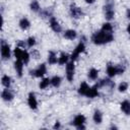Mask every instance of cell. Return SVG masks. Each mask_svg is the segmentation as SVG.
Here are the masks:
<instances>
[{
    "label": "cell",
    "instance_id": "1",
    "mask_svg": "<svg viewBox=\"0 0 130 130\" xmlns=\"http://www.w3.org/2000/svg\"><path fill=\"white\" fill-rule=\"evenodd\" d=\"M114 40V36L111 32H106L104 30L95 31L91 36V42L94 45H105L108 43H111Z\"/></svg>",
    "mask_w": 130,
    "mask_h": 130
},
{
    "label": "cell",
    "instance_id": "2",
    "mask_svg": "<svg viewBox=\"0 0 130 130\" xmlns=\"http://www.w3.org/2000/svg\"><path fill=\"white\" fill-rule=\"evenodd\" d=\"M114 1L113 0H107L104 5V11H105V17L107 20H112L115 16V10H114Z\"/></svg>",
    "mask_w": 130,
    "mask_h": 130
},
{
    "label": "cell",
    "instance_id": "3",
    "mask_svg": "<svg viewBox=\"0 0 130 130\" xmlns=\"http://www.w3.org/2000/svg\"><path fill=\"white\" fill-rule=\"evenodd\" d=\"M74 73H75V64L74 61H70L66 64V78L68 81H73L74 78Z\"/></svg>",
    "mask_w": 130,
    "mask_h": 130
},
{
    "label": "cell",
    "instance_id": "4",
    "mask_svg": "<svg viewBox=\"0 0 130 130\" xmlns=\"http://www.w3.org/2000/svg\"><path fill=\"white\" fill-rule=\"evenodd\" d=\"M0 48H1V57H2V59L3 60L9 59L10 56H11V50H10L9 45L4 40L1 41V47Z\"/></svg>",
    "mask_w": 130,
    "mask_h": 130
},
{
    "label": "cell",
    "instance_id": "5",
    "mask_svg": "<svg viewBox=\"0 0 130 130\" xmlns=\"http://www.w3.org/2000/svg\"><path fill=\"white\" fill-rule=\"evenodd\" d=\"M84 51H85V45H84L83 42H80V43L75 47V49L73 50V52L71 53V55H70L71 60H72V61H75V60L78 58V56H79L81 53H83Z\"/></svg>",
    "mask_w": 130,
    "mask_h": 130
},
{
    "label": "cell",
    "instance_id": "6",
    "mask_svg": "<svg viewBox=\"0 0 130 130\" xmlns=\"http://www.w3.org/2000/svg\"><path fill=\"white\" fill-rule=\"evenodd\" d=\"M69 11H70L71 17H73V18H75V19H78V18H80V17L83 16V11L81 10V8L78 7L77 5H75L74 3H72V4L70 5Z\"/></svg>",
    "mask_w": 130,
    "mask_h": 130
},
{
    "label": "cell",
    "instance_id": "7",
    "mask_svg": "<svg viewBox=\"0 0 130 130\" xmlns=\"http://www.w3.org/2000/svg\"><path fill=\"white\" fill-rule=\"evenodd\" d=\"M47 72V67H46V64L45 63H42L40 64V66L37 68V69H34V70H30L29 71V74L31 76H35V77H43Z\"/></svg>",
    "mask_w": 130,
    "mask_h": 130
},
{
    "label": "cell",
    "instance_id": "8",
    "mask_svg": "<svg viewBox=\"0 0 130 130\" xmlns=\"http://www.w3.org/2000/svg\"><path fill=\"white\" fill-rule=\"evenodd\" d=\"M27 105L31 110H37L38 108V101L36 98V94L34 92H29L27 96Z\"/></svg>",
    "mask_w": 130,
    "mask_h": 130
},
{
    "label": "cell",
    "instance_id": "9",
    "mask_svg": "<svg viewBox=\"0 0 130 130\" xmlns=\"http://www.w3.org/2000/svg\"><path fill=\"white\" fill-rule=\"evenodd\" d=\"M23 65H24V63L22 62L21 59H16L15 62H14V69H15L18 77H21L22 76V73H23Z\"/></svg>",
    "mask_w": 130,
    "mask_h": 130
},
{
    "label": "cell",
    "instance_id": "10",
    "mask_svg": "<svg viewBox=\"0 0 130 130\" xmlns=\"http://www.w3.org/2000/svg\"><path fill=\"white\" fill-rule=\"evenodd\" d=\"M50 26H51L52 30L55 31V32H60L62 30V27H61L60 23L58 22V20L54 16L50 17Z\"/></svg>",
    "mask_w": 130,
    "mask_h": 130
},
{
    "label": "cell",
    "instance_id": "11",
    "mask_svg": "<svg viewBox=\"0 0 130 130\" xmlns=\"http://www.w3.org/2000/svg\"><path fill=\"white\" fill-rule=\"evenodd\" d=\"M99 83H96L95 85H93L92 87H89L88 91L86 92L85 96L86 98H89V99H93V98H96L99 96V91H98V88H99Z\"/></svg>",
    "mask_w": 130,
    "mask_h": 130
},
{
    "label": "cell",
    "instance_id": "12",
    "mask_svg": "<svg viewBox=\"0 0 130 130\" xmlns=\"http://www.w3.org/2000/svg\"><path fill=\"white\" fill-rule=\"evenodd\" d=\"M1 98H2V100L5 101V102H11V101L13 100L14 95H13V93H12L8 88L5 87V89H3L2 92H1Z\"/></svg>",
    "mask_w": 130,
    "mask_h": 130
},
{
    "label": "cell",
    "instance_id": "13",
    "mask_svg": "<svg viewBox=\"0 0 130 130\" xmlns=\"http://www.w3.org/2000/svg\"><path fill=\"white\" fill-rule=\"evenodd\" d=\"M85 120H86L85 116H83V115H81V114H78V115H76V116L74 117V119H73V121H72L71 124H72L73 126L77 127V126H79V125L84 124V123H85Z\"/></svg>",
    "mask_w": 130,
    "mask_h": 130
},
{
    "label": "cell",
    "instance_id": "14",
    "mask_svg": "<svg viewBox=\"0 0 130 130\" xmlns=\"http://www.w3.org/2000/svg\"><path fill=\"white\" fill-rule=\"evenodd\" d=\"M120 108H121L122 112H123L125 115H127V116L130 115V102H129V101H127V100L123 101V102L120 104Z\"/></svg>",
    "mask_w": 130,
    "mask_h": 130
},
{
    "label": "cell",
    "instance_id": "15",
    "mask_svg": "<svg viewBox=\"0 0 130 130\" xmlns=\"http://www.w3.org/2000/svg\"><path fill=\"white\" fill-rule=\"evenodd\" d=\"M18 25H19V27H20L22 30H26V29H28V28L30 27V21H29L26 17H22V18L19 20Z\"/></svg>",
    "mask_w": 130,
    "mask_h": 130
},
{
    "label": "cell",
    "instance_id": "16",
    "mask_svg": "<svg viewBox=\"0 0 130 130\" xmlns=\"http://www.w3.org/2000/svg\"><path fill=\"white\" fill-rule=\"evenodd\" d=\"M63 36H64L65 39L72 41V40H74V39L77 37V32H76L74 29H67V30L64 31V35H63Z\"/></svg>",
    "mask_w": 130,
    "mask_h": 130
},
{
    "label": "cell",
    "instance_id": "17",
    "mask_svg": "<svg viewBox=\"0 0 130 130\" xmlns=\"http://www.w3.org/2000/svg\"><path fill=\"white\" fill-rule=\"evenodd\" d=\"M88 89H89V85H88L85 81H83V82L80 83V85H79V87H78V93H79L80 95H85L86 92L88 91Z\"/></svg>",
    "mask_w": 130,
    "mask_h": 130
},
{
    "label": "cell",
    "instance_id": "18",
    "mask_svg": "<svg viewBox=\"0 0 130 130\" xmlns=\"http://www.w3.org/2000/svg\"><path fill=\"white\" fill-rule=\"evenodd\" d=\"M92 120L95 124H101L103 121V114L100 110H95L93 115H92Z\"/></svg>",
    "mask_w": 130,
    "mask_h": 130
},
{
    "label": "cell",
    "instance_id": "19",
    "mask_svg": "<svg viewBox=\"0 0 130 130\" xmlns=\"http://www.w3.org/2000/svg\"><path fill=\"white\" fill-rule=\"evenodd\" d=\"M99 86H109L110 88H113L115 87V83L109 78H104L99 82Z\"/></svg>",
    "mask_w": 130,
    "mask_h": 130
},
{
    "label": "cell",
    "instance_id": "20",
    "mask_svg": "<svg viewBox=\"0 0 130 130\" xmlns=\"http://www.w3.org/2000/svg\"><path fill=\"white\" fill-rule=\"evenodd\" d=\"M69 58H70V57H69L66 53L62 52V53L60 54V57L58 58V64H59V65H65V64H67L68 61H69Z\"/></svg>",
    "mask_w": 130,
    "mask_h": 130
},
{
    "label": "cell",
    "instance_id": "21",
    "mask_svg": "<svg viewBox=\"0 0 130 130\" xmlns=\"http://www.w3.org/2000/svg\"><path fill=\"white\" fill-rule=\"evenodd\" d=\"M48 63L51 64V65H54V64L58 63V58H57L55 52H53V51L49 52V54H48Z\"/></svg>",
    "mask_w": 130,
    "mask_h": 130
},
{
    "label": "cell",
    "instance_id": "22",
    "mask_svg": "<svg viewBox=\"0 0 130 130\" xmlns=\"http://www.w3.org/2000/svg\"><path fill=\"white\" fill-rule=\"evenodd\" d=\"M106 72H107V74H108V76H109L110 78H111V77H114L115 75H117L116 66L109 64V65L107 66V70H106Z\"/></svg>",
    "mask_w": 130,
    "mask_h": 130
},
{
    "label": "cell",
    "instance_id": "23",
    "mask_svg": "<svg viewBox=\"0 0 130 130\" xmlns=\"http://www.w3.org/2000/svg\"><path fill=\"white\" fill-rule=\"evenodd\" d=\"M1 83H2V85H3L4 87L9 88L10 85H11V77L8 76V75H6V74L3 75L2 78H1Z\"/></svg>",
    "mask_w": 130,
    "mask_h": 130
},
{
    "label": "cell",
    "instance_id": "24",
    "mask_svg": "<svg viewBox=\"0 0 130 130\" xmlns=\"http://www.w3.org/2000/svg\"><path fill=\"white\" fill-rule=\"evenodd\" d=\"M61 82H62V78L58 75H55L51 78V85L54 87H59L61 85Z\"/></svg>",
    "mask_w": 130,
    "mask_h": 130
},
{
    "label": "cell",
    "instance_id": "25",
    "mask_svg": "<svg viewBox=\"0 0 130 130\" xmlns=\"http://www.w3.org/2000/svg\"><path fill=\"white\" fill-rule=\"evenodd\" d=\"M87 76H88V78L91 79V80H95V79H98V76H99V70L95 69V68H90L89 71H88V73H87Z\"/></svg>",
    "mask_w": 130,
    "mask_h": 130
},
{
    "label": "cell",
    "instance_id": "26",
    "mask_svg": "<svg viewBox=\"0 0 130 130\" xmlns=\"http://www.w3.org/2000/svg\"><path fill=\"white\" fill-rule=\"evenodd\" d=\"M51 84V78H48V77H45L41 80V82L39 83V87L41 89H46L49 85Z\"/></svg>",
    "mask_w": 130,
    "mask_h": 130
},
{
    "label": "cell",
    "instance_id": "27",
    "mask_svg": "<svg viewBox=\"0 0 130 130\" xmlns=\"http://www.w3.org/2000/svg\"><path fill=\"white\" fill-rule=\"evenodd\" d=\"M29 8H30V10H31V11H34V12H39V11H40V9H41L39 2H38V1H36V0H34V1H31V2H30V4H29Z\"/></svg>",
    "mask_w": 130,
    "mask_h": 130
},
{
    "label": "cell",
    "instance_id": "28",
    "mask_svg": "<svg viewBox=\"0 0 130 130\" xmlns=\"http://www.w3.org/2000/svg\"><path fill=\"white\" fill-rule=\"evenodd\" d=\"M102 30H104V31H106V32H111V34H113V26H112V24L110 23V22H105L103 25H102V28H101Z\"/></svg>",
    "mask_w": 130,
    "mask_h": 130
},
{
    "label": "cell",
    "instance_id": "29",
    "mask_svg": "<svg viewBox=\"0 0 130 130\" xmlns=\"http://www.w3.org/2000/svg\"><path fill=\"white\" fill-rule=\"evenodd\" d=\"M22 53H23V51L21 50V48H19V47L16 46L15 49H14V51H13V55H14L15 59H21Z\"/></svg>",
    "mask_w": 130,
    "mask_h": 130
},
{
    "label": "cell",
    "instance_id": "30",
    "mask_svg": "<svg viewBox=\"0 0 130 130\" xmlns=\"http://www.w3.org/2000/svg\"><path fill=\"white\" fill-rule=\"evenodd\" d=\"M29 59H30V54L27 52V51H23V53H22V57H21V60H22V62L24 63V65H26V64H28V62H29Z\"/></svg>",
    "mask_w": 130,
    "mask_h": 130
},
{
    "label": "cell",
    "instance_id": "31",
    "mask_svg": "<svg viewBox=\"0 0 130 130\" xmlns=\"http://www.w3.org/2000/svg\"><path fill=\"white\" fill-rule=\"evenodd\" d=\"M127 89H128V83L125 82V81H122V82L118 85V90H119L120 92H125Z\"/></svg>",
    "mask_w": 130,
    "mask_h": 130
},
{
    "label": "cell",
    "instance_id": "32",
    "mask_svg": "<svg viewBox=\"0 0 130 130\" xmlns=\"http://www.w3.org/2000/svg\"><path fill=\"white\" fill-rule=\"evenodd\" d=\"M26 44H27V47L28 48H32L36 45V39H35V37H29L26 40Z\"/></svg>",
    "mask_w": 130,
    "mask_h": 130
},
{
    "label": "cell",
    "instance_id": "33",
    "mask_svg": "<svg viewBox=\"0 0 130 130\" xmlns=\"http://www.w3.org/2000/svg\"><path fill=\"white\" fill-rule=\"evenodd\" d=\"M40 14L42 15V17H48V16H49V17H52V16H51V12L49 11L48 8H47V9H44L43 11H41Z\"/></svg>",
    "mask_w": 130,
    "mask_h": 130
},
{
    "label": "cell",
    "instance_id": "34",
    "mask_svg": "<svg viewBox=\"0 0 130 130\" xmlns=\"http://www.w3.org/2000/svg\"><path fill=\"white\" fill-rule=\"evenodd\" d=\"M116 70H117V74H123L125 71V68L121 65H117L116 66Z\"/></svg>",
    "mask_w": 130,
    "mask_h": 130
},
{
    "label": "cell",
    "instance_id": "35",
    "mask_svg": "<svg viewBox=\"0 0 130 130\" xmlns=\"http://www.w3.org/2000/svg\"><path fill=\"white\" fill-rule=\"evenodd\" d=\"M30 56H32L34 59H38V58L40 57V53H39V51H37V50H32L31 53H30Z\"/></svg>",
    "mask_w": 130,
    "mask_h": 130
},
{
    "label": "cell",
    "instance_id": "36",
    "mask_svg": "<svg viewBox=\"0 0 130 130\" xmlns=\"http://www.w3.org/2000/svg\"><path fill=\"white\" fill-rule=\"evenodd\" d=\"M25 46H27V44H25V43L22 42V41H18V43H17V47H19V48H21V49H24Z\"/></svg>",
    "mask_w": 130,
    "mask_h": 130
},
{
    "label": "cell",
    "instance_id": "37",
    "mask_svg": "<svg viewBox=\"0 0 130 130\" xmlns=\"http://www.w3.org/2000/svg\"><path fill=\"white\" fill-rule=\"evenodd\" d=\"M60 126H61V125H60V122H58V121H57V122L54 124L53 128H54V129H59V128H60Z\"/></svg>",
    "mask_w": 130,
    "mask_h": 130
},
{
    "label": "cell",
    "instance_id": "38",
    "mask_svg": "<svg viewBox=\"0 0 130 130\" xmlns=\"http://www.w3.org/2000/svg\"><path fill=\"white\" fill-rule=\"evenodd\" d=\"M78 130H83V129H85V126H84V124H82V125H79V126H77L76 127Z\"/></svg>",
    "mask_w": 130,
    "mask_h": 130
},
{
    "label": "cell",
    "instance_id": "39",
    "mask_svg": "<svg viewBox=\"0 0 130 130\" xmlns=\"http://www.w3.org/2000/svg\"><path fill=\"white\" fill-rule=\"evenodd\" d=\"M84 1H85V2L87 3V4H93L95 0H84Z\"/></svg>",
    "mask_w": 130,
    "mask_h": 130
},
{
    "label": "cell",
    "instance_id": "40",
    "mask_svg": "<svg viewBox=\"0 0 130 130\" xmlns=\"http://www.w3.org/2000/svg\"><path fill=\"white\" fill-rule=\"evenodd\" d=\"M127 32H128V34L130 35V23H129V24L127 25Z\"/></svg>",
    "mask_w": 130,
    "mask_h": 130
},
{
    "label": "cell",
    "instance_id": "41",
    "mask_svg": "<svg viewBox=\"0 0 130 130\" xmlns=\"http://www.w3.org/2000/svg\"><path fill=\"white\" fill-rule=\"evenodd\" d=\"M127 17L130 19V9H128V10H127Z\"/></svg>",
    "mask_w": 130,
    "mask_h": 130
},
{
    "label": "cell",
    "instance_id": "42",
    "mask_svg": "<svg viewBox=\"0 0 130 130\" xmlns=\"http://www.w3.org/2000/svg\"><path fill=\"white\" fill-rule=\"evenodd\" d=\"M111 129H117V127H116V126H112Z\"/></svg>",
    "mask_w": 130,
    "mask_h": 130
}]
</instances>
